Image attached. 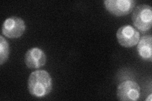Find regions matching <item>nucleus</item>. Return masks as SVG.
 Masks as SVG:
<instances>
[{
	"mask_svg": "<svg viewBox=\"0 0 152 101\" xmlns=\"http://www.w3.org/2000/svg\"><path fill=\"white\" fill-rule=\"evenodd\" d=\"M53 88L52 78L48 71L37 70L31 73L28 79V90L32 96L37 98L48 95Z\"/></svg>",
	"mask_w": 152,
	"mask_h": 101,
	"instance_id": "f257e3e1",
	"label": "nucleus"
},
{
	"mask_svg": "<svg viewBox=\"0 0 152 101\" xmlns=\"http://www.w3.org/2000/svg\"><path fill=\"white\" fill-rule=\"evenodd\" d=\"M132 20L137 30L142 32L149 31L152 25V8L148 4H140L133 10Z\"/></svg>",
	"mask_w": 152,
	"mask_h": 101,
	"instance_id": "f03ea898",
	"label": "nucleus"
},
{
	"mask_svg": "<svg viewBox=\"0 0 152 101\" xmlns=\"http://www.w3.org/2000/svg\"><path fill=\"white\" fill-rule=\"evenodd\" d=\"M26 28V24L22 18L12 17L7 18L3 22L2 34L10 39H17L23 35Z\"/></svg>",
	"mask_w": 152,
	"mask_h": 101,
	"instance_id": "7ed1b4c3",
	"label": "nucleus"
},
{
	"mask_svg": "<svg viewBox=\"0 0 152 101\" xmlns=\"http://www.w3.org/2000/svg\"><path fill=\"white\" fill-rule=\"evenodd\" d=\"M141 89L138 84L132 80H126L118 85L117 95L122 101H135L140 97Z\"/></svg>",
	"mask_w": 152,
	"mask_h": 101,
	"instance_id": "20e7f679",
	"label": "nucleus"
},
{
	"mask_svg": "<svg viewBox=\"0 0 152 101\" xmlns=\"http://www.w3.org/2000/svg\"><path fill=\"white\" fill-rule=\"evenodd\" d=\"M136 3L134 0H105L104 5L107 10L112 15L122 17L134 10Z\"/></svg>",
	"mask_w": 152,
	"mask_h": 101,
	"instance_id": "39448f33",
	"label": "nucleus"
},
{
	"mask_svg": "<svg viewBox=\"0 0 152 101\" xmlns=\"http://www.w3.org/2000/svg\"><path fill=\"white\" fill-rule=\"evenodd\" d=\"M117 38L119 44L124 47H131L136 46L140 40V32L129 25L122 26L118 28Z\"/></svg>",
	"mask_w": 152,
	"mask_h": 101,
	"instance_id": "423d86ee",
	"label": "nucleus"
},
{
	"mask_svg": "<svg viewBox=\"0 0 152 101\" xmlns=\"http://www.w3.org/2000/svg\"><path fill=\"white\" fill-rule=\"evenodd\" d=\"M46 62V56L45 53L38 47L31 48L25 54V63L28 68H39L43 66Z\"/></svg>",
	"mask_w": 152,
	"mask_h": 101,
	"instance_id": "0eeeda50",
	"label": "nucleus"
},
{
	"mask_svg": "<svg viewBox=\"0 0 152 101\" xmlns=\"http://www.w3.org/2000/svg\"><path fill=\"white\" fill-rule=\"evenodd\" d=\"M137 52L142 59L152 60V37L150 35L142 36L137 43Z\"/></svg>",
	"mask_w": 152,
	"mask_h": 101,
	"instance_id": "6e6552de",
	"label": "nucleus"
},
{
	"mask_svg": "<svg viewBox=\"0 0 152 101\" xmlns=\"http://www.w3.org/2000/svg\"><path fill=\"white\" fill-rule=\"evenodd\" d=\"M10 53L9 44L3 36H0V65H3L8 59Z\"/></svg>",
	"mask_w": 152,
	"mask_h": 101,
	"instance_id": "1a4fd4ad",
	"label": "nucleus"
},
{
	"mask_svg": "<svg viewBox=\"0 0 152 101\" xmlns=\"http://www.w3.org/2000/svg\"><path fill=\"white\" fill-rule=\"evenodd\" d=\"M151 100H152V94H150L148 95V97L146 99V101H151Z\"/></svg>",
	"mask_w": 152,
	"mask_h": 101,
	"instance_id": "9d476101",
	"label": "nucleus"
}]
</instances>
